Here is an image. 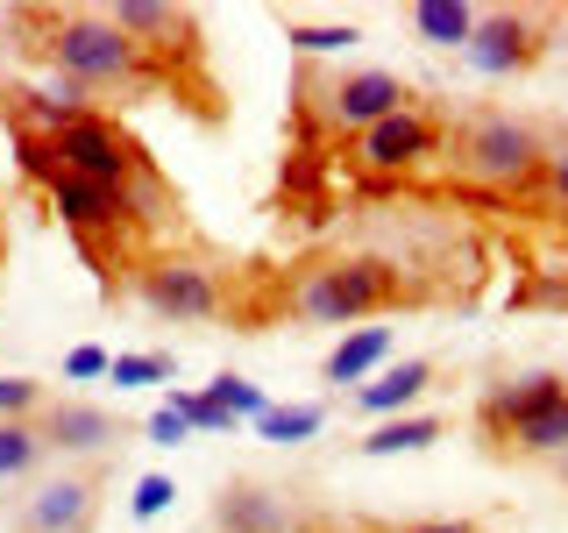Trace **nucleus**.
I'll list each match as a JSON object with an SVG mask.
<instances>
[{"label":"nucleus","instance_id":"10","mask_svg":"<svg viewBox=\"0 0 568 533\" xmlns=\"http://www.w3.org/2000/svg\"><path fill=\"white\" fill-rule=\"evenodd\" d=\"M540 29H532V14H511V8H497V14H476V36H469V58L484 79H519V71L540 64Z\"/></svg>","mask_w":568,"mask_h":533},{"label":"nucleus","instance_id":"7","mask_svg":"<svg viewBox=\"0 0 568 533\" xmlns=\"http://www.w3.org/2000/svg\"><path fill=\"white\" fill-rule=\"evenodd\" d=\"M440 150V121L426 114V107H398V114H384L377 129H363L355 135V171H369V178H390V171H413L426 164V157Z\"/></svg>","mask_w":568,"mask_h":533},{"label":"nucleus","instance_id":"16","mask_svg":"<svg viewBox=\"0 0 568 533\" xmlns=\"http://www.w3.org/2000/svg\"><path fill=\"white\" fill-rule=\"evenodd\" d=\"M390 342H398L390 328H355V334H342V342L327 349V363H320V378H327V384H363L369 370H377L384 355H390Z\"/></svg>","mask_w":568,"mask_h":533},{"label":"nucleus","instance_id":"21","mask_svg":"<svg viewBox=\"0 0 568 533\" xmlns=\"http://www.w3.org/2000/svg\"><path fill=\"white\" fill-rule=\"evenodd\" d=\"M284 43L306 50V58H334V50L363 43V36H355V22H284Z\"/></svg>","mask_w":568,"mask_h":533},{"label":"nucleus","instance_id":"30","mask_svg":"<svg viewBox=\"0 0 568 533\" xmlns=\"http://www.w3.org/2000/svg\"><path fill=\"white\" fill-rule=\"evenodd\" d=\"M405 533H484V526H469V520H419V526H405Z\"/></svg>","mask_w":568,"mask_h":533},{"label":"nucleus","instance_id":"26","mask_svg":"<svg viewBox=\"0 0 568 533\" xmlns=\"http://www.w3.org/2000/svg\"><path fill=\"white\" fill-rule=\"evenodd\" d=\"M106 370H114V355H106V349H93V342L64 355V378H71V384H85V378H106Z\"/></svg>","mask_w":568,"mask_h":533},{"label":"nucleus","instance_id":"18","mask_svg":"<svg viewBox=\"0 0 568 533\" xmlns=\"http://www.w3.org/2000/svg\"><path fill=\"white\" fill-rule=\"evenodd\" d=\"M413 36L434 43V50H469L476 8H462V0H419V8H413Z\"/></svg>","mask_w":568,"mask_h":533},{"label":"nucleus","instance_id":"4","mask_svg":"<svg viewBox=\"0 0 568 533\" xmlns=\"http://www.w3.org/2000/svg\"><path fill=\"white\" fill-rule=\"evenodd\" d=\"M58 164H64V178H93V185H114V192H129L135 178H150V157L129 142V129H121L114 114H79V121H64L58 135Z\"/></svg>","mask_w":568,"mask_h":533},{"label":"nucleus","instance_id":"25","mask_svg":"<svg viewBox=\"0 0 568 533\" xmlns=\"http://www.w3.org/2000/svg\"><path fill=\"white\" fill-rule=\"evenodd\" d=\"M106 378H114V384H164L171 378V355H114Z\"/></svg>","mask_w":568,"mask_h":533},{"label":"nucleus","instance_id":"2","mask_svg":"<svg viewBox=\"0 0 568 533\" xmlns=\"http://www.w3.org/2000/svg\"><path fill=\"white\" fill-rule=\"evenodd\" d=\"M413 299V284L398 278V263L384 257H327L313 263V271L292 278V292H284V306L298 320H313V328H348V320H369V313H390Z\"/></svg>","mask_w":568,"mask_h":533},{"label":"nucleus","instance_id":"11","mask_svg":"<svg viewBox=\"0 0 568 533\" xmlns=\"http://www.w3.org/2000/svg\"><path fill=\"white\" fill-rule=\"evenodd\" d=\"M36 426H43V441H50V455H106L121 441V426L106 405H85V399H58V405H43L36 413Z\"/></svg>","mask_w":568,"mask_h":533},{"label":"nucleus","instance_id":"29","mask_svg":"<svg viewBox=\"0 0 568 533\" xmlns=\"http://www.w3.org/2000/svg\"><path fill=\"white\" fill-rule=\"evenodd\" d=\"M540 178H547V192H555V207L568 213V150H547V171Z\"/></svg>","mask_w":568,"mask_h":533},{"label":"nucleus","instance_id":"8","mask_svg":"<svg viewBox=\"0 0 568 533\" xmlns=\"http://www.w3.org/2000/svg\"><path fill=\"white\" fill-rule=\"evenodd\" d=\"M50 207H58V221L85 249H100V235H135V228H142V213H135L129 192L93 185V178H58V185H50Z\"/></svg>","mask_w":568,"mask_h":533},{"label":"nucleus","instance_id":"12","mask_svg":"<svg viewBox=\"0 0 568 533\" xmlns=\"http://www.w3.org/2000/svg\"><path fill=\"white\" fill-rule=\"evenodd\" d=\"M213 526L221 533H292L298 512H292V497L271 491V484H227L221 505H213Z\"/></svg>","mask_w":568,"mask_h":533},{"label":"nucleus","instance_id":"22","mask_svg":"<svg viewBox=\"0 0 568 533\" xmlns=\"http://www.w3.org/2000/svg\"><path fill=\"white\" fill-rule=\"evenodd\" d=\"M171 413H185V426H200V434H227V426H235V413H221L206 391H185V384L171 391Z\"/></svg>","mask_w":568,"mask_h":533},{"label":"nucleus","instance_id":"6","mask_svg":"<svg viewBox=\"0 0 568 533\" xmlns=\"http://www.w3.org/2000/svg\"><path fill=\"white\" fill-rule=\"evenodd\" d=\"M93 505H100V462L85 470H58V476H36L14 526L22 533H85L93 526Z\"/></svg>","mask_w":568,"mask_h":533},{"label":"nucleus","instance_id":"23","mask_svg":"<svg viewBox=\"0 0 568 533\" xmlns=\"http://www.w3.org/2000/svg\"><path fill=\"white\" fill-rule=\"evenodd\" d=\"M206 399L221 405V413H235V420H242V413H248V420H263V391L248 384V378H213V384H206Z\"/></svg>","mask_w":568,"mask_h":533},{"label":"nucleus","instance_id":"27","mask_svg":"<svg viewBox=\"0 0 568 533\" xmlns=\"http://www.w3.org/2000/svg\"><path fill=\"white\" fill-rule=\"evenodd\" d=\"M171 497H178V491H171V476H142V484H135V520H156Z\"/></svg>","mask_w":568,"mask_h":533},{"label":"nucleus","instance_id":"1","mask_svg":"<svg viewBox=\"0 0 568 533\" xmlns=\"http://www.w3.org/2000/svg\"><path fill=\"white\" fill-rule=\"evenodd\" d=\"M43 50H50V64H58V79H71L85 100H135V93H150V86L164 79V71L150 64V50H135L100 8L50 14Z\"/></svg>","mask_w":568,"mask_h":533},{"label":"nucleus","instance_id":"24","mask_svg":"<svg viewBox=\"0 0 568 533\" xmlns=\"http://www.w3.org/2000/svg\"><path fill=\"white\" fill-rule=\"evenodd\" d=\"M43 384H36V378H0V420H36V413H43Z\"/></svg>","mask_w":568,"mask_h":533},{"label":"nucleus","instance_id":"17","mask_svg":"<svg viewBox=\"0 0 568 533\" xmlns=\"http://www.w3.org/2000/svg\"><path fill=\"white\" fill-rule=\"evenodd\" d=\"M440 434H448V426H440L434 413H398V420H377L355 449L363 455H413V449H434Z\"/></svg>","mask_w":568,"mask_h":533},{"label":"nucleus","instance_id":"3","mask_svg":"<svg viewBox=\"0 0 568 533\" xmlns=\"http://www.w3.org/2000/svg\"><path fill=\"white\" fill-rule=\"evenodd\" d=\"M455 171L490 192H526L547 171V142L519 114H469L455 135Z\"/></svg>","mask_w":568,"mask_h":533},{"label":"nucleus","instance_id":"28","mask_svg":"<svg viewBox=\"0 0 568 533\" xmlns=\"http://www.w3.org/2000/svg\"><path fill=\"white\" fill-rule=\"evenodd\" d=\"M185 434H192V426H185V413H171V405H164V413L150 420V441H156V449H178Z\"/></svg>","mask_w":568,"mask_h":533},{"label":"nucleus","instance_id":"19","mask_svg":"<svg viewBox=\"0 0 568 533\" xmlns=\"http://www.w3.org/2000/svg\"><path fill=\"white\" fill-rule=\"evenodd\" d=\"M50 462V441L36 420H0V484H22Z\"/></svg>","mask_w":568,"mask_h":533},{"label":"nucleus","instance_id":"14","mask_svg":"<svg viewBox=\"0 0 568 533\" xmlns=\"http://www.w3.org/2000/svg\"><path fill=\"white\" fill-rule=\"evenodd\" d=\"M490 449H511V455H568V391L540 399L532 413H519Z\"/></svg>","mask_w":568,"mask_h":533},{"label":"nucleus","instance_id":"15","mask_svg":"<svg viewBox=\"0 0 568 533\" xmlns=\"http://www.w3.org/2000/svg\"><path fill=\"white\" fill-rule=\"evenodd\" d=\"M555 391H568V378H555V370H540V378H519V384H490L484 399H476V426L497 441L519 413H532L540 399H555Z\"/></svg>","mask_w":568,"mask_h":533},{"label":"nucleus","instance_id":"9","mask_svg":"<svg viewBox=\"0 0 568 533\" xmlns=\"http://www.w3.org/2000/svg\"><path fill=\"white\" fill-rule=\"evenodd\" d=\"M398 107H413V93H405L398 71H342V79L320 93V121L363 135V129H377L384 114H398Z\"/></svg>","mask_w":568,"mask_h":533},{"label":"nucleus","instance_id":"5","mask_svg":"<svg viewBox=\"0 0 568 533\" xmlns=\"http://www.w3.org/2000/svg\"><path fill=\"white\" fill-rule=\"evenodd\" d=\"M135 299L156 320H213L221 313V271L200 257H150L135 271Z\"/></svg>","mask_w":568,"mask_h":533},{"label":"nucleus","instance_id":"20","mask_svg":"<svg viewBox=\"0 0 568 533\" xmlns=\"http://www.w3.org/2000/svg\"><path fill=\"white\" fill-rule=\"evenodd\" d=\"M327 426V405H263V420H256V434L263 441H306V434H320Z\"/></svg>","mask_w":568,"mask_h":533},{"label":"nucleus","instance_id":"13","mask_svg":"<svg viewBox=\"0 0 568 533\" xmlns=\"http://www.w3.org/2000/svg\"><path fill=\"white\" fill-rule=\"evenodd\" d=\"M426 384H434V355H405V363L384 370L377 384H355V413L363 420H398L405 405L426 399Z\"/></svg>","mask_w":568,"mask_h":533}]
</instances>
